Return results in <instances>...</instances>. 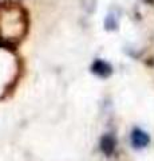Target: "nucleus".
I'll use <instances>...</instances> for the list:
<instances>
[{"instance_id": "obj_1", "label": "nucleus", "mask_w": 154, "mask_h": 161, "mask_svg": "<svg viewBox=\"0 0 154 161\" xmlns=\"http://www.w3.org/2000/svg\"><path fill=\"white\" fill-rule=\"evenodd\" d=\"M28 14L20 3L4 0L0 3V42L6 47H15L28 31Z\"/></svg>"}, {"instance_id": "obj_2", "label": "nucleus", "mask_w": 154, "mask_h": 161, "mask_svg": "<svg viewBox=\"0 0 154 161\" xmlns=\"http://www.w3.org/2000/svg\"><path fill=\"white\" fill-rule=\"evenodd\" d=\"M130 141H131L133 148L143 149V148L147 147L149 142H150V136H149L145 130H142L140 128H135V129H133V132H131Z\"/></svg>"}, {"instance_id": "obj_3", "label": "nucleus", "mask_w": 154, "mask_h": 161, "mask_svg": "<svg viewBox=\"0 0 154 161\" xmlns=\"http://www.w3.org/2000/svg\"><path fill=\"white\" fill-rule=\"evenodd\" d=\"M91 73L95 74L99 78H109L113 74V67L106 60L97 59V60H94L91 64Z\"/></svg>"}, {"instance_id": "obj_4", "label": "nucleus", "mask_w": 154, "mask_h": 161, "mask_svg": "<svg viewBox=\"0 0 154 161\" xmlns=\"http://www.w3.org/2000/svg\"><path fill=\"white\" fill-rule=\"evenodd\" d=\"M115 145H117V140L110 133L105 134L102 137V140H101V150L106 156H111L114 153V150H115Z\"/></svg>"}, {"instance_id": "obj_5", "label": "nucleus", "mask_w": 154, "mask_h": 161, "mask_svg": "<svg viewBox=\"0 0 154 161\" xmlns=\"http://www.w3.org/2000/svg\"><path fill=\"white\" fill-rule=\"evenodd\" d=\"M105 27H106V30H115L117 28V20L114 19L113 14L107 15V18L105 20Z\"/></svg>"}]
</instances>
